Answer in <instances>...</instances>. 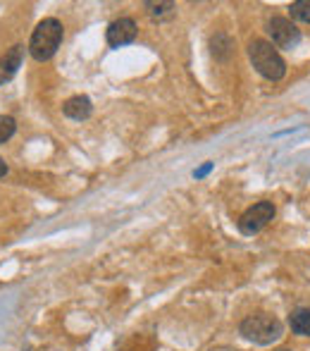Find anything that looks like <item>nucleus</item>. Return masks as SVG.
<instances>
[{
	"mask_svg": "<svg viewBox=\"0 0 310 351\" xmlns=\"http://www.w3.org/2000/svg\"><path fill=\"white\" fill-rule=\"evenodd\" d=\"M5 175H8V162L0 158V177H5Z\"/></svg>",
	"mask_w": 310,
	"mask_h": 351,
	"instance_id": "4468645a",
	"label": "nucleus"
},
{
	"mask_svg": "<svg viewBox=\"0 0 310 351\" xmlns=\"http://www.w3.org/2000/svg\"><path fill=\"white\" fill-rule=\"evenodd\" d=\"M239 332H241V337L248 339V342L268 347V344L277 342V339L282 337L284 325L270 313H255V315H248V318L241 320Z\"/></svg>",
	"mask_w": 310,
	"mask_h": 351,
	"instance_id": "7ed1b4c3",
	"label": "nucleus"
},
{
	"mask_svg": "<svg viewBox=\"0 0 310 351\" xmlns=\"http://www.w3.org/2000/svg\"><path fill=\"white\" fill-rule=\"evenodd\" d=\"M62 38H65V29H62L60 19L46 17V19H41V22L36 24L31 38H29V53H31L34 60L46 62L57 53Z\"/></svg>",
	"mask_w": 310,
	"mask_h": 351,
	"instance_id": "f257e3e1",
	"label": "nucleus"
},
{
	"mask_svg": "<svg viewBox=\"0 0 310 351\" xmlns=\"http://www.w3.org/2000/svg\"><path fill=\"white\" fill-rule=\"evenodd\" d=\"M17 132V122L10 115H0V143L12 139V134Z\"/></svg>",
	"mask_w": 310,
	"mask_h": 351,
	"instance_id": "f8f14e48",
	"label": "nucleus"
},
{
	"mask_svg": "<svg viewBox=\"0 0 310 351\" xmlns=\"http://www.w3.org/2000/svg\"><path fill=\"white\" fill-rule=\"evenodd\" d=\"M289 325L292 332L301 335V337H310V308H296L289 315Z\"/></svg>",
	"mask_w": 310,
	"mask_h": 351,
	"instance_id": "1a4fd4ad",
	"label": "nucleus"
},
{
	"mask_svg": "<svg viewBox=\"0 0 310 351\" xmlns=\"http://www.w3.org/2000/svg\"><path fill=\"white\" fill-rule=\"evenodd\" d=\"M210 167H213V165H210V162H208V165H203V167H201V170H198V172H194V175H196V177H203V175H205V172H208V170H210Z\"/></svg>",
	"mask_w": 310,
	"mask_h": 351,
	"instance_id": "2eb2a0df",
	"label": "nucleus"
},
{
	"mask_svg": "<svg viewBox=\"0 0 310 351\" xmlns=\"http://www.w3.org/2000/svg\"><path fill=\"white\" fill-rule=\"evenodd\" d=\"M146 8H148V12L153 14V17H162V14L172 12V10L177 8L175 3H144Z\"/></svg>",
	"mask_w": 310,
	"mask_h": 351,
	"instance_id": "ddd939ff",
	"label": "nucleus"
},
{
	"mask_svg": "<svg viewBox=\"0 0 310 351\" xmlns=\"http://www.w3.org/2000/svg\"><path fill=\"white\" fill-rule=\"evenodd\" d=\"M136 22L131 17H120L107 27L105 38H107V46L110 48H122L127 43H131L136 38Z\"/></svg>",
	"mask_w": 310,
	"mask_h": 351,
	"instance_id": "423d86ee",
	"label": "nucleus"
},
{
	"mask_svg": "<svg viewBox=\"0 0 310 351\" xmlns=\"http://www.w3.org/2000/svg\"><path fill=\"white\" fill-rule=\"evenodd\" d=\"M248 58L253 67L270 82H279L287 74V62L279 56V51L265 38H253L248 43Z\"/></svg>",
	"mask_w": 310,
	"mask_h": 351,
	"instance_id": "f03ea898",
	"label": "nucleus"
},
{
	"mask_svg": "<svg viewBox=\"0 0 310 351\" xmlns=\"http://www.w3.org/2000/svg\"><path fill=\"white\" fill-rule=\"evenodd\" d=\"M210 46H213V56L220 58V60H227L229 53H232V41H229L224 34H218V36L210 41Z\"/></svg>",
	"mask_w": 310,
	"mask_h": 351,
	"instance_id": "9d476101",
	"label": "nucleus"
},
{
	"mask_svg": "<svg viewBox=\"0 0 310 351\" xmlns=\"http://www.w3.org/2000/svg\"><path fill=\"white\" fill-rule=\"evenodd\" d=\"M292 17L296 22H303V24H310V0H296L292 3Z\"/></svg>",
	"mask_w": 310,
	"mask_h": 351,
	"instance_id": "9b49d317",
	"label": "nucleus"
},
{
	"mask_svg": "<svg viewBox=\"0 0 310 351\" xmlns=\"http://www.w3.org/2000/svg\"><path fill=\"white\" fill-rule=\"evenodd\" d=\"M268 34H270V43H272L274 48H287V51H292V48L301 41V32H298L296 24L287 17L270 19Z\"/></svg>",
	"mask_w": 310,
	"mask_h": 351,
	"instance_id": "39448f33",
	"label": "nucleus"
},
{
	"mask_svg": "<svg viewBox=\"0 0 310 351\" xmlns=\"http://www.w3.org/2000/svg\"><path fill=\"white\" fill-rule=\"evenodd\" d=\"M62 112H65V117H70V120L75 122H81V120H88L93 112V103L88 96H72L65 101V106H62Z\"/></svg>",
	"mask_w": 310,
	"mask_h": 351,
	"instance_id": "6e6552de",
	"label": "nucleus"
},
{
	"mask_svg": "<svg viewBox=\"0 0 310 351\" xmlns=\"http://www.w3.org/2000/svg\"><path fill=\"white\" fill-rule=\"evenodd\" d=\"M272 220H274L272 201H260V204L250 206V208L241 213V217L236 220V227H239L241 234L250 237V234H258L260 230H265Z\"/></svg>",
	"mask_w": 310,
	"mask_h": 351,
	"instance_id": "20e7f679",
	"label": "nucleus"
},
{
	"mask_svg": "<svg viewBox=\"0 0 310 351\" xmlns=\"http://www.w3.org/2000/svg\"><path fill=\"white\" fill-rule=\"evenodd\" d=\"M282 351H289V349H282Z\"/></svg>",
	"mask_w": 310,
	"mask_h": 351,
	"instance_id": "dca6fc26",
	"label": "nucleus"
},
{
	"mask_svg": "<svg viewBox=\"0 0 310 351\" xmlns=\"http://www.w3.org/2000/svg\"><path fill=\"white\" fill-rule=\"evenodd\" d=\"M22 58H24V46H19V43L0 58V84L10 82L17 74V70L22 67Z\"/></svg>",
	"mask_w": 310,
	"mask_h": 351,
	"instance_id": "0eeeda50",
	"label": "nucleus"
}]
</instances>
